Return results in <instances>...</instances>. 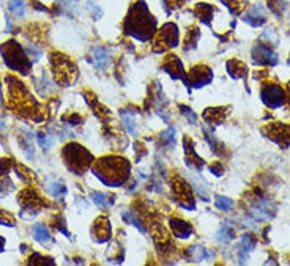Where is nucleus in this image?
<instances>
[{
  "instance_id": "obj_1",
  "label": "nucleus",
  "mask_w": 290,
  "mask_h": 266,
  "mask_svg": "<svg viewBox=\"0 0 290 266\" xmlns=\"http://www.w3.org/2000/svg\"><path fill=\"white\" fill-rule=\"evenodd\" d=\"M156 19L150 14L147 8L145 0H139L136 5L129 10V14L125 19V33L133 36L139 41H148L153 38L156 32Z\"/></svg>"
},
{
  "instance_id": "obj_2",
  "label": "nucleus",
  "mask_w": 290,
  "mask_h": 266,
  "mask_svg": "<svg viewBox=\"0 0 290 266\" xmlns=\"http://www.w3.org/2000/svg\"><path fill=\"white\" fill-rule=\"evenodd\" d=\"M129 169L131 166L125 158L104 156L95 164L93 175L107 186H121L129 178Z\"/></svg>"
},
{
  "instance_id": "obj_3",
  "label": "nucleus",
  "mask_w": 290,
  "mask_h": 266,
  "mask_svg": "<svg viewBox=\"0 0 290 266\" xmlns=\"http://www.w3.org/2000/svg\"><path fill=\"white\" fill-rule=\"evenodd\" d=\"M0 52H2L5 65L13 69V71H19L21 74H27L32 69V62L29 57L25 56V52L22 48L16 41H8L0 46Z\"/></svg>"
},
{
  "instance_id": "obj_4",
  "label": "nucleus",
  "mask_w": 290,
  "mask_h": 266,
  "mask_svg": "<svg viewBox=\"0 0 290 266\" xmlns=\"http://www.w3.org/2000/svg\"><path fill=\"white\" fill-rule=\"evenodd\" d=\"M63 159L74 173L86 172L93 162V156L79 143H70L63 148Z\"/></svg>"
},
{
  "instance_id": "obj_5",
  "label": "nucleus",
  "mask_w": 290,
  "mask_h": 266,
  "mask_svg": "<svg viewBox=\"0 0 290 266\" xmlns=\"http://www.w3.org/2000/svg\"><path fill=\"white\" fill-rule=\"evenodd\" d=\"M249 214L256 222H265L273 219L276 214V203L271 199L262 196L260 189H256V196L249 197Z\"/></svg>"
},
{
  "instance_id": "obj_6",
  "label": "nucleus",
  "mask_w": 290,
  "mask_h": 266,
  "mask_svg": "<svg viewBox=\"0 0 290 266\" xmlns=\"http://www.w3.org/2000/svg\"><path fill=\"white\" fill-rule=\"evenodd\" d=\"M262 103L270 109H278L286 103V90L275 82H265L260 90Z\"/></svg>"
},
{
  "instance_id": "obj_7",
  "label": "nucleus",
  "mask_w": 290,
  "mask_h": 266,
  "mask_svg": "<svg viewBox=\"0 0 290 266\" xmlns=\"http://www.w3.org/2000/svg\"><path fill=\"white\" fill-rule=\"evenodd\" d=\"M51 62L55 68L54 69L55 79H59L65 85L71 84V80L76 76V66H74L65 56H60V54H52Z\"/></svg>"
},
{
  "instance_id": "obj_8",
  "label": "nucleus",
  "mask_w": 290,
  "mask_h": 266,
  "mask_svg": "<svg viewBox=\"0 0 290 266\" xmlns=\"http://www.w3.org/2000/svg\"><path fill=\"white\" fill-rule=\"evenodd\" d=\"M262 131H264V135H267L271 142L278 143L283 148L290 146V125L281 123V122H271Z\"/></svg>"
},
{
  "instance_id": "obj_9",
  "label": "nucleus",
  "mask_w": 290,
  "mask_h": 266,
  "mask_svg": "<svg viewBox=\"0 0 290 266\" xmlns=\"http://www.w3.org/2000/svg\"><path fill=\"white\" fill-rule=\"evenodd\" d=\"M155 52H164L171 48H175L179 44V29L175 24L167 22L158 32V38L155 41Z\"/></svg>"
},
{
  "instance_id": "obj_10",
  "label": "nucleus",
  "mask_w": 290,
  "mask_h": 266,
  "mask_svg": "<svg viewBox=\"0 0 290 266\" xmlns=\"http://www.w3.org/2000/svg\"><path fill=\"white\" fill-rule=\"evenodd\" d=\"M172 191H174V196L177 199V201L186 209H194L195 206V200L193 197V192L191 188L186 181L180 180L179 177H175L172 180Z\"/></svg>"
},
{
  "instance_id": "obj_11",
  "label": "nucleus",
  "mask_w": 290,
  "mask_h": 266,
  "mask_svg": "<svg viewBox=\"0 0 290 266\" xmlns=\"http://www.w3.org/2000/svg\"><path fill=\"white\" fill-rule=\"evenodd\" d=\"M211 79H213L211 68L205 66V65H197L188 72V77L185 79V82H186V85L191 88H202L203 85L210 84Z\"/></svg>"
},
{
  "instance_id": "obj_12",
  "label": "nucleus",
  "mask_w": 290,
  "mask_h": 266,
  "mask_svg": "<svg viewBox=\"0 0 290 266\" xmlns=\"http://www.w3.org/2000/svg\"><path fill=\"white\" fill-rule=\"evenodd\" d=\"M252 62L260 66H275L278 65V56L268 44L257 43L252 48Z\"/></svg>"
},
{
  "instance_id": "obj_13",
  "label": "nucleus",
  "mask_w": 290,
  "mask_h": 266,
  "mask_svg": "<svg viewBox=\"0 0 290 266\" xmlns=\"http://www.w3.org/2000/svg\"><path fill=\"white\" fill-rule=\"evenodd\" d=\"M183 148H185V161L190 167H194L195 170H197V169L205 166V161L194 151L193 142H191V139H188V137H185L183 139Z\"/></svg>"
},
{
  "instance_id": "obj_14",
  "label": "nucleus",
  "mask_w": 290,
  "mask_h": 266,
  "mask_svg": "<svg viewBox=\"0 0 290 266\" xmlns=\"http://www.w3.org/2000/svg\"><path fill=\"white\" fill-rule=\"evenodd\" d=\"M256 243H257V240H256L254 235H251V233H245V235H243L241 241H240V244L237 247V249H238V257H240V260H238L240 265L248 263V254L251 251H254Z\"/></svg>"
},
{
  "instance_id": "obj_15",
  "label": "nucleus",
  "mask_w": 290,
  "mask_h": 266,
  "mask_svg": "<svg viewBox=\"0 0 290 266\" xmlns=\"http://www.w3.org/2000/svg\"><path fill=\"white\" fill-rule=\"evenodd\" d=\"M243 21L251 27H262L267 22V13L264 10V6L254 5L245 16H243Z\"/></svg>"
},
{
  "instance_id": "obj_16",
  "label": "nucleus",
  "mask_w": 290,
  "mask_h": 266,
  "mask_svg": "<svg viewBox=\"0 0 290 266\" xmlns=\"http://www.w3.org/2000/svg\"><path fill=\"white\" fill-rule=\"evenodd\" d=\"M163 69L171 74L172 79H183L185 77V69H183V63L177 56H171L167 57V60L164 62Z\"/></svg>"
},
{
  "instance_id": "obj_17",
  "label": "nucleus",
  "mask_w": 290,
  "mask_h": 266,
  "mask_svg": "<svg viewBox=\"0 0 290 266\" xmlns=\"http://www.w3.org/2000/svg\"><path fill=\"white\" fill-rule=\"evenodd\" d=\"M90 60L93 63V66L98 69H106L110 65V56L104 48H99L95 46L90 52Z\"/></svg>"
},
{
  "instance_id": "obj_18",
  "label": "nucleus",
  "mask_w": 290,
  "mask_h": 266,
  "mask_svg": "<svg viewBox=\"0 0 290 266\" xmlns=\"http://www.w3.org/2000/svg\"><path fill=\"white\" fill-rule=\"evenodd\" d=\"M93 233L97 236L98 243H106L110 238V225L106 217H99L93 225Z\"/></svg>"
},
{
  "instance_id": "obj_19",
  "label": "nucleus",
  "mask_w": 290,
  "mask_h": 266,
  "mask_svg": "<svg viewBox=\"0 0 290 266\" xmlns=\"http://www.w3.org/2000/svg\"><path fill=\"white\" fill-rule=\"evenodd\" d=\"M171 230L174 232V235L177 238H190L193 235V227L186 222V221H182V219H171Z\"/></svg>"
},
{
  "instance_id": "obj_20",
  "label": "nucleus",
  "mask_w": 290,
  "mask_h": 266,
  "mask_svg": "<svg viewBox=\"0 0 290 266\" xmlns=\"http://www.w3.org/2000/svg\"><path fill=\"white\" fill-rule=\"evenodd\" d=\"M227 114H229L227 107H210L203 112V118L213 125H219L224 122V118L227 117Z\"/></svg>"
},
{
  "instance_id": "obj_21",
  "label": "nucleus",
  "mask_w": 290,
  "mask_h": 266,
  "mask_svg": "<svg viewBox=\"0 0 290 266\" xmlns=\"http://www.w3.org/2000/svg\"><path fill=\"white\" fill-rule=\"evenodd\" d=\"M227 72L232 79H245L248 76L246 65L238 59H232L227 62Z\"/></svg>"
},
{
  "instance_id": "obj_22",
  "label": "nucleus",
  "mask_w": 290,
  "mask_h": 266,
  "mask_svg": "<svg viewBox=\"0 0 290 266\" xmlns=\"http://www.w3.org/2000/svg\"><path fill=\"white\" fill-rule=\"evenodd\" d=\"M214 11H216V10H214V6L207 5V3H199L197 6H195V10H194L195 16H197L199 19H200L203 24H207V25L211 24V19H213Z\"/></svg>"
},
{
  "instance_id": "obj_23",
  "label": "nucleus",
  "mask_w": 290,
  "mask_h": 266,
  "mask_svg": "<svg viewBox=\"0 0 290 266\" xmlns=\"http://www.w3.org/2000/svg\"><path fill=\"white\" fill-rule=\"evenodd\" d=\"M188 257H190L193 262H197L199 263V262H202L205 259H208V257H213V254L208 252L203 246L194 244V246H191L190 249H188Z\"/></svg>"
},
{
  "instance_id": "obj_24",
  "label": "nucleus",
  "mask_w": 290,
  "mask_h": 266,
  "mask_svg": "<svg viewBox=\"0 0 290 266\" xmlns=\"http://www.w3.org/2000/svg\"><path fill=\"white\" fill-rule=\"evenodd\" d=\"M235 238V228H233L230 221H224L218 232V241L221 243H230Z\"/></svg>"
},
{
  "instance_id": "obj_25",
  "label": "nucleus",
  "mask_w": 290,
  "mask_h": 266,
  "mask_svg": "<svg viewBox=\"0 0 290 266\" xmlns=\"http://www.w3.org/2000/svg\"><path fill=\"white\" fill-rule=\"evenodd\" d=\"M33 238L38 243L41 244H48L51 243V235H49V230H48V227H46L44 224L38 222V224H35L33 225Z\"/></svg>"
},
{
  "instance_id": "obj_26",
  "label": "nucleus",
  "mask_w": 290,
  "mask_h": 266,
  "mask_svg": "<svg viewBox=\"0 0 290 266\" xmlns=\"http://www.w3.org/2000/svg\"><path fill=\"white\" fill-rule=\"evenodd\" d=\"M268 2V8L271 10L275 16L278 17H283L286 14V10H287V3L284 0H267Z\"/></svg>"
},
{
  "instance_id": "obj_27",
  "label": "nucleus",
  "mask_w": 290,
  "mask_h": 266,
  "mask_svg": "<svg viewBox=\"0 0 290 266\" xmlns=\"http://www.w3.org/2000/svg\"><path fill=\"white\" fill-rule=\"evenodd\" d=\"M46 189H48V192L51 196L54 197H63V196H67V188H65V185L62 181L59 180H54L52 183H49L48 186H46Z\"/></svg>"
},
{
  "instance_id": "obj_28",
  "label": "nucleus",
  "mask_w": 290,
  "mask_h": 266,
  "mask_svg": "<svg viewBox=\"0 0 290 266\" xmlns=\"http://www.w3.org/2000/svg\"><path fill=\"white\" fill-rule=\"evenodd\" d=\"M120 117L123 118V125L128 130V133L129 134H136V118H134V114L131 112V111H121Z\"/></svg>"
},
{
  "instance_id": "obj_29",
  "label": "nucleus",
  "mask_w": 290,
  "mask_h": 266,
  "mask_svg": "<svg viewBox=\"0 0 290 266\" xmlns=\"http://www.w3.org/2000/svg\"><path fill=\"white\" fill-rule=\"evenodd\" d=\"M221 2L226 5L230 10V13L233 14H240L246 8V0H221Z\"/></svg>"
},
{
  "instance_id": "obj_30",
  "label": "nucleus",
  "mask_w": 290,
  "mask_h": 266,
  "mask_svg": "<svg viewBox=\"0 0 290 266\" xmlns=\"http://www.w3.org/2000/svg\"><path fill=\"white\" fill-rule=\"evenodd\" d=\"M194 188H195V192L203 199V200H208V194H210V191H208V186H207V183H205L203 178L200 177H195L194 178Z\"/></svg>"
},
{
  "instance_id": "obj_31",
  "label": "nucleus",
  "mask_w": 290,
  "mask_h": 266,
  "mask_svg": "<svg viewBox=\"0 0 290 266\" xmlns=\"http://www.w3.org/2000/svg\"><path fill=\"white\" fill-rule=\"evenodd\" d=\"M203 133H205V137H207V142L210 145V148L214 154H221L222 150H224V146L221 142H218L216 139L213 137V133L211 131H207V128H203Z\"/></svg>"
},
{
  "instance_id": "obj_32",
  "label": "nucleus",
  "mask_w": 290,
  "mask_h": 266,
  "mask_svg": "<svg viewBox=\"0 0 290 266\" xmlns=\"http://www.w3.org/2000/svg\"><path fill=\"white\" fill-rule=\"evenodd\" d=\"M214 203H216V208H218V209L226 211V213L232 211L233 206H235V203H233V200H232V199L224 197V196H216V199H214Z\"/></svg>"
},
{
  "instance_id": "obj_33",
  "label": "nucleus",
  "mask_w": 290,
  "mask_h": 266,
  "mask_svg": "<svg viewBox=\"0 0 290 266\" xmlns=\"http://www.w3.org/2000/svg\"><path fill=\"white\" fill-rule=\"evenodd\" d=\"M199 29H195V27H193V29L186 33L185 36V49H193L195 48V43H197V38H199Z\"/></svg>"
},
{
  "instance_id": "obj_34",
  "label": "nucleus",
  "mask_w": 290,
  "mask_h": 266,
  "mask_svg": "<svg viewBox=\"0 0 290 266\" xmlns=\"http://www.w3.org/2000/svg\"><path fill=\"white\" fill-rule=\"evenodd\" d=\"M121 216H123V219H125V221H126L128 224H133L134 227H137V228H139L140 232L145 233V228H144L142 222H140L139 219H137V216H136V214H133V213H131V211H123V214H121Z\"/></svg>"
},
{
  "instance_id": "obj_35",
  "label": "nucleus",
  "mask_w": 290,
  "mask_h": 266,
  "mask_svg": "<svg viewBox=\"0 0 290 266\" xmlns=\"http://www.w3.org/2000/svg\"><path fill=\"white\" fill-rule=\"evenodd\" d=\"M160 140H161L166 146H174V145H175V130H174V128H171V130H167V131L161 133Z\"/></svg>"
},
{
  "instance_id": "obj_36",
  "label": "nucleus",
  "mask_w": 290,
  "mask_h": 266,
  "mask_svg": "<svg viewBox=\"0 0 290 266\" xmlns=\"http://www.w3.org/2000/svg\"><path fill=\"white\" fill-rule=\"evenodd\" d=\"M59 3H62V10L67 14H74L78 13V3L76 0H57Z\"/></svg>"
},
{
  "instance_id": "obj_37",
  "label": "nucleus",
  "mask_w": 290,
  "mask_h": 266,
  "mask_svg": "<svg viewBox=\"0 0 290 266\" xmlns=\"http://www.w3.org/2000/svg\"><path fill=\"white\" fill-rule=\"evenodd\" d=\"M10 10L14 16L17 17H22L24 13H25V6H24V2L22 0H11L10 2Z\"/></svg>"
},
{
  "instance_id": "obj_38",
  "label": "nucleus",
  "mask_w": 290,
  "mask_h": 266,
  "mask_svg": "<svg viewBox=\"0 0 290 266\" xmlns=\"http://www.w3.org/2000/svg\"><path fill=\"white\" fill-rule=\"evenodd\" d=\"M92 199H93V201H95L98 206H107V203H109L107 197L104 194H101V192H93Z\"/></svg>"
},
{
  "instance_id": "obj_39",
  "label": "nucleus",
  "mask_w": 290,
  "mask_h": 266,
  "mask_svg": "<svg viewBox=\"0 0 290 266\" xmlns=\"http://www.w3.org/2000/svg\"><path fill=\"white\" fill-rule=\"evenodd\" d=\"M180 112H182L186 118H188V120H190L191 123H195V120H197V115H195V112H193L188 106H180Z\"/></svg>"
},
{
  "instance_id": "obj_40",
  "label": "nucleus",
  "mask_w": 290,
  "mask_h": 266,
  "mask_svg": "<svg viewBox=\"0 0 290 266\" xmlns=\"http://www.w3.org/2000/svg\"><path fill=\"white\" fill-rule=\"evenodd\" d=\"M0 224H2V225H8V227H13L14 225L13 217L8 214L6 211H3V209H0Z\"/></svg>"
},
{
  "instance_id": "obj_41",
  "label": "nucleus",
  "mask_w": 290,
  "mask_h": 266,
  "mask_svg": "<svg viewBox=\"0 0 290 266\" xmlns=\"http://www.w3.org/2000/svg\"><path fill=\"white\" fill-rule=\"evenodd\" d=\"M87 5H89V10H90L92 16H93V17H95V19H99V17L102 16V11H101V8H99L98 5H95V3H93V2H89Z\"/></svg>"
},
{
  "instance_id": "obj_42",
  "label": "nucleus",
  "mask_w": 290,
  "mask_h": 266,
  "mask_svg": "<svg viewBox=\"0 0 290 266\" xmlns=\"http://www.w3.org/2000/svg\"><path fill=\"white\" fill-rule=\"evenodd\" d=\"M264 38H268L270 43L273 41V44H278V43H279V38H278V35H276L275 29H267L265 33H264Z\"/></svg>"
},
{
  "instance_id": "obj_43",
  "label": "nucleus",
  "mask_w": 290,
  "mask_h": 266,
  "mask_svg": "<svg viewBox=\"0 0 290 266\" xmlns=\"http://www.w3.org/2000/svg\"><path fill=\"white\" fill-rule=\"evenodd\" d=\"M210 170H211V173L214 177H221L222 173H224V167L221 166L219 162H216V164H211L210 166Z\"/></svg>"
},
{
  "instance_id": "obj_44",
  "label": "nucleus",
  "mask_w": 290,
  "mask_h": 266,
  "mask_svg": "<svg viewBox=\"0 0 290 266\" xmlns=\"http://www.w3.org/2000/svg\"><path fill=\"white\" fill-rule=\"evenodd\" d=\"M55 228H57V230H60L65 236H68V235H70L67 228H65V221H63V219H59V221L55 222Z\"/></svg>"
},
{
  "instance_id": "obj_45",
  "label": "nucleus",
  "mask_w": 290,
  "mask_h": 266,
  "mask_svg": "<svg viewBox=\"0 0 290 266\" xmlns=\"http://www.w3.org/2000/svg\"><path fill=\"white\" fill-rule=\"evenodd\" d=\"M164 2L167 3V5H171V6H174V8H180L186 0H164Z\"/></svg>"
},
{
  "instance_id": "obj_46",
  "label": "nucleus",
  "mask_w": 290,
  "mask_h": 266,
  "mask_svg": "<svg viewBox=\"0 0 290 266\" xmlns=\"http://www.w3.org/2000/svg\"><path fill=\"white\" fill-rule=\"evenodd\" d=\"M68 118H70V120H67V122L71 123V125H78V123H81V120H82V118H81L79 115H76V114H74V115H70Z\"/></svg>"
},
{
  "instance_id": "obj_47",
  "label": "nucleus",
  "mask_w": 290,
  "mask_h": 266,
  "mask_svg": "<svg viewBox=\"0 0 290 266\" xmlns=\"http://www.w3.org/2000/svg\"><path fill=\"white\" fill-rule=\"evenodd\" d=\"M3 246H5V238L0 236V252L3 251Z\"/></svg>"
},
{
  "instance_id": "obj_48",
  "label": "nucleus",
  "mask_w": 290,
  "mask_h": 266,
  "mask_svg": "<svg viewBox=\"0 0 290 266\" xmlns=\"http://www.w3.org/2000/svg\"><path fill=\"white\" fill-rule=\"evenodd\" d=\"M0 106H2V98H0Z\"/></svg>"
},
{
  "instance_id": "obj_49",
  "label": "nucleus",
  "mask_w": 290,
  "mask_h": 266,
  "mask_svg": "<svg viewBox=\"0 0 290 266\" xmlns=\"http://www.w3.org/2000/svg\"><path fill=\"white\" fill-rule=\"evenodd\" d=\"M289 85H290V82H289Z\"/></svg>"
}]
</instances>
